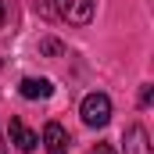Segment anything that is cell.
I'll list each match as a JSON object with an SVG mask.
<instances>
[{
  "label": "cell",
  "mask_w": 154,
  "mask_h": 154,
  "mask_svg": "<svg viewBox=\"0 0 154 154\" xmlns=\"http://www.w3.org/2000/svg\"><path fill=\"white\" fill-rule=\"evenodd\" d=\"M0 154H7V147H4V140H0Z\"/></svg>",
  "instance_id": "cell-9"
},
{
  "label": "cell",
  "mask_w": 154,
  "mask_h": 154,
  "mask_svg": "<svg viewBox=\"0 0 154 154\" xmlns=\"http://www.w3.org/2000/svg\"><path fill=\"white\" fill-rule=\"evenodd\" d=\"M18 93H22L25 100H47V97L54 93V86H50V79L29 75V79H22V82H18Z\"/></svg>",
  "instance_id": "cell-5"
},
{
  "label": "cell",
  "mask_w": 154,
  "mask_h": 154,
  "mask_svg": "<svg viewBox=\"0 0 154 154\" xmlns=\"http://www.w3.org/2000/svg\"><path fill=\"white\" fill-rule=\"evenodd\" d=\"M11 143H14L18 151L29 154V151H36V147H39V136L22 122V118H11Z\"/></svg>",
  "instance_id": "cell-4"
},
{
  "label": "cell",
  "mask_w": 154,
  "mask_h": 154,
  "mask_svg": "<svg viewBox=\"0 0 154 154\" xmlns=\"http://www.w3.org/2000/svg\"><path fill=\"white\" fill-rule=\"evenodd\" d=\"M43 147H47V154H65L68 151V133H65L61 122H47L43 125Z\"/></svg>",
  "instance_id": "cell-3"
},
{
  "label": "cell",
  "mask_w": 154,
  "mask_h": 154,
  "mask_svg": "<svg viewBox=\"0 0 154 154\" xmlns=\"http://www.w3.org/2000/svg\"><path fill=\"white\" fill-rule=\"evenodd\" d=\"M125 154H151L147 129H143V125H129V129H125Z\"/></svg>",
  "instance_id": "cell-6"
},
{
  "label": "cell",
  "mask_w": 154,
  "mask_h": 154,
  "mask_svg": "<svg viewBox=\"0 0 154 154\" xmlns=\"http://www.w3.org/2000/svg\"><path fill=\"white\" fill-rule=\"evenodd\" d=\"M39 47H43V54H61V43L57 39H43Z\"/></svg>",
  "instance_id": "cell-7"
},
{
  "label": "cell",
  "mask_w": 154,
  "mask_h": 154,
  "mask_svg": "<svg viewBox=\"0 0 154 154\" xmlns=\"http://www.w3.org/2000/svg\"><path fill=\"white\" fill-rule=\"evenodd\" d=\"M90 154H115V151H111V143H97V147H90Z\"/></svg>",
  "instance_id": "cell-8"
},
{
  "label": "cell",
  "mask_w": 154,
  "mask_h": 154,
  "mask_svg": "<svg viewBox=\"0 0 154 154\" xmlns=\"http://www.w3.org/2000/svg\"><path fill=\"white\" fill-rule=\"evenodd\" d=\"M79 115H82V122H86V125L104 129V125L111 122V100H108V93H86V97H82Z\"/></svg>",
  "instance_id": "cell-1"
},
{
  "label": "cell",
  "mask_w": 154,
  "mask_h": 154,
  "mask_svg": "<svg viewBox=\"0 0 154 154\" xmlns=\"http://www.w3.org/2000/svg\"><path fill=\"white\" fill-rule=\"evenodd\" d=\"M57 4V14L72 25H90L93 22V4L97 0H54Z\"/></svg>",
  "instance_id": "cell-2"
},
{
  "label": "cell",
  "mask_w": 154,
  "mask_h": 154,
  "mask_svg": "<svg viewBox=\"0 0 154 154\" xmlns=\"http://www.w3.org/2000/svg\"><path fill=\"white\" fill-rule=\"evenodd\" d=\"M0 25H4V7H0Z\"/></svg>",
  "instance_id": "cell-10"
}]
</instances>
